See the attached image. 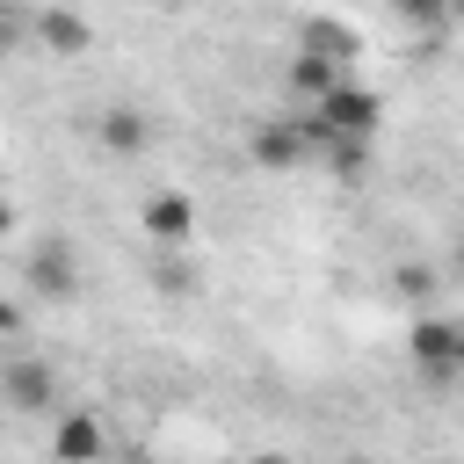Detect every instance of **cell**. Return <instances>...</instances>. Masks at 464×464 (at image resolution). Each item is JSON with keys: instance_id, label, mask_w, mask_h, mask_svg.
<instances>
[{"instance_id": "cell-1", "label": "cell", "mask_w": 464, "mask_h": 464, "mask_svg": "<svg viewBox=\"0 0 464 464\" xmlns=\"http://www.w3.org/2000/svg\"><path fill=\"white\" fill-rule=\"evenodd\" d=\"M246 160H254L261 174H290V167L319 160V130H312V116H304V109H290V116H254V130H246Z\"/></svg>"}, {"instance_id": "cell-2", "label": "cell", "mask_w": 464, "mask_h": 464, "mask_svg": "<svg viewBox=\"0 0 464 464\" xmlns=\"http://www.w3.org/2000/svg\"><path fill=\"white\" fill-rule=\"evenodd\" d=\"M406 362H413L428 384H457V377H464V319L420 312V319L406 326Z\"/></svg>"}, {"instance_id": "cell-3", "label": "cell", "mask_w": 464, "mask_h": 464, "mask_svg": "<svg viewBox=\"0 0 464 464\" xmlns=\"http://www.w3.org/2000/svg\"><path fill=\"white\" fill-rule=\"evenodd\" d=\"M304 116H312V130H319V138L370 145V130H377V116H384V102H377V87H362V80H341V87H334L326 102H312Z\"/></svg>"}, {"instance_id": "cell-4", "label": "cell", "mask_w": 464, "mask_h": 464, "mask_svg": "<svg viewBox=\"0 0 464 464\" xmlns=\"http://www.w3.org/2000/svg\"><path fill=\"white\" fill-rule=\"evenodd\" d=\"M22 283H29L36 297H51V304H72V297H80V254H72V239H65V232H44V239L22 254Z\"/></svg>"}, {"instance_id": "cell-5", "label": "cell", "mask_w": 464, "mask_h": 464, "mask_svg": "<svg viewBox=\"0 0 464 464\" xmlns=\"http://www.w3.org/2000/svg\"><path fill=\"white\" fill-rule=\"evenodd\" d=\"M0 406L7 413H65L58 406V370L44 355H0Z\"/></svg>"}, {"instance_id": "cell-6", "label": "cell", "mask_w": 464, "mask_h": 464, "mask_svg": "<svg viewBox=\"0 0 464 464\" xmlns=\"http://www.w3.org/2000/svg\"><path fill=\"white\" fill-rule=\"evenodd\" d=\"M51 464H109V428L87 406H65L51 420Z\"/></svg>"}, {"instance_id": "cell-7", "label": "cell", "mask_w": 464, "mask_h": 464, "mask_svg": "<svg viewBox=\"0 0 464 464\" xmlns=\"http://www.w3.org/2000/svg\"><path fill=\"white\" fill-rule=\"evenodd\" d=\"M138 225H145L152 246H188L196 239V196L188 188H152L138 203Z\"/></svg>"}, {"instance_id": "cell-8", "label": "cell", "mask_w": 464, "mask_h": 464, "mask_svg": "<svg viewBox=\"0 0 464 464\" xmlns=\"http://www.w3.org/2000/svg\"><path fill=\"white\" fill-rule=\"evenodd\" d=\"M29 29H36V44H44V51H58V58H80V51L94 44V22H87L80 7H36V14H29Z\"/></svg>"}, {"instance_id": "cell-9", "label": "cell", "mask_w": 464, "mask_h": 464, "mask_svg": "<svg viewBox=\"0 0 464 464\" xmlns=\"http://www.w3.org/2000/svg\"><path fill=\"white\" fill-rule=\"evenodd\" d=\"M341 80H355V65H334V58H319V51H304V44L290 51V94H297L304 109H312V102H326Z\"/></svg>"}, {"instance_id": "cell-10", "label": "cell", "mask_w": 464, "mask_h": 464, "mask_svg": "<svg viewBox=\"0 0 464 464\" xmlns=\"http://www.w3.org/2000/svg\"><path fill=\"white\" fill-rule=\"evenodd\" d=\"M94 138H102V152H116V160H138V152L152 145V123H145V109L116 102V109L94 116Z\"/></svg>"}, {"instance_id": "cell-11", "label": "cell", "mask_w": 464, "mask_h": 464, "mask_svg": "<svg viewBox=\"0 0 464 464\" xmlns=\"http://www.w3.org/2000/svg\"><path fill=\"white\" fill-rule=\"evenodd\" d=\"M392 290H399V297H435V268H428V261H399V268H392Z\"/></svg>"}, {"instance_id": "cell-12", "label": "cell", "mask_w": 464, "mask_h": 464, "mask_svg": "<svg viewBox=\"0 0 464 464\" xmlns=\"http://www.w3.org/2000/svg\"><path fill=\"white\" fill-rule=\"evenodd\" d=\"M7 334H22V312H14L7 297H0V341H7Z\"/></svg>"}, {"instance_id": "cell-13", "label": "cell", "mask_w": 464, "mask_h": 464, "mask_svg": "<svg viewBox=\"0 0 464 464\" xmlns=\"http://www.w3.org/2000/svg\"><path fill=\"white\" fill-rule=\"evenodd\" d=\"M14 29H22V22H14V14H0V58H7V44H14Z\"/></svg>"}, {"instance_id": "cell-14", "label": "cell", "mask_w": 464, "mask_h": 464, "mask_svg": "<svg viewBox=\"0 0 464 464\" xmlns=\"http://www.w3.org/2000/svg\"><path fill=\"white\" fill-rule=\"evenodd\" d=\"M450 268H457V276H464V232H457V239H450Z\"/></svg>"}, {"instance_id": "cell-15", "label": "cell", "mask_w": 464, "mask_h": 464, "mask_svg": "<svg viewBox=\"0 0 464 464\" xmlns=\"http://www.w3.org/2000/svg\"><path fill=\"white\" fill-rule=\"evenodd\" d=\"M7 232H14V203L0 196V239H7Z\"/></svg>"}, {"instance_id": "cell-16", "label": "cell", "mask_w": 464, "mask_h": 464, "mask_svg": "<svg viewBox=\"0 0 464 464\" xmlns=\"http://www.w3.org/2000/svg\"><path fill=\"white\" fill-rule=\"evenodd\" d=\"M246 464H297V457H283V450H261V457H246Z\"/></svg>"}, {"instance_id": "cell-17", "label": "cell", "mask_w": 464, "mask_h": 464, "mask_svg": "<svg viewBox=\"0 0 464 464\" xmlns=\"http://www.w3.org/2000/svg\"><path fill=\"white\" fill-rule=\"evenodd\" d=\"M341 464H377V457H341Z\"/></svg>"}]
</instances>
